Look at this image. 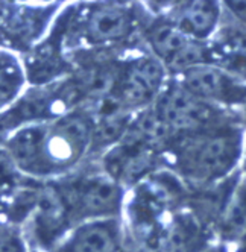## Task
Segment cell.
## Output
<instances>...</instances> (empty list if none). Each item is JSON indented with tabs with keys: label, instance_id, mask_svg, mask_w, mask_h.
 I'll use <instances>...</instances> for the list:
<instances>
[{
	"label": "cell",
	"instance_id": "8992f818",
	"mask_svg": "<svg viewBox=\"0 0 246 252\" xmlns=\"http://www.w3.org/2000/svg\"><path fill=\"white\" fill-rule=\"evenodd\" d=\"M156 117L173 128H198L215 117L208 102L191 94L181 84L170 87L158 100Z\"/></svg>",
	"mask_w": 246,
	"mask_h": 252
},
{
	"label": "cell",
	"instance_id": "ba28073f",
	"mask_svg": "<svg viewBox=\"0 0 246 252\" xmlns=\"http://www.w3.org/2000/svg\"><path fill=\"white\" fill-rule=\"evenodd\" d=\"M166 67L155 57H140L129 63L119 88L120 97L129 103H146L158 96L164 84Z\"/></svg>",
	"mask_w": 246,
	"mask_h": 252
},
{
	"label": "cell",
	"instance_id": "3957f363",
	"mask_svg": "<svg viewBox=\"0 0 246 252\" xmlns=\"http://www.w3.org/2000/svg\"><path fill=\"white\" fill-rule=\"evenodd\" d=\"M146 40L154 52V57L160 60L166 68L185 71L195 65L210 64L198 41L175 26L172 22L155 23L146 32Z\"/></svg>",
	"mask_w": 246,
	"mask_h": 252
},
{
	"label": "cell",
	"instance_id": "52a82bcc",
	"mask_svg": "<svg viewBox=\"0 0 246 252\" xmlns=\"http://www.w3.org/2000/svg\"><path fill=\"white\" fill-rule=\"evenodd\" d=\"M134 28L132 14L122 6L92 8L82 19L81 35L90 44H114L125 40Z\"/></svg>",
	"mask_w": 246,
	"mask_h": 252
},
{
	"label": "cell",
	"instance_id": "9a60e30c",
	"mask_svg": "<svg viewBox=\"0 0 246 252\" xmlns=\"http://www.w3.org/2000/svg\"><path fill=\"white\" fill-rule=\"evenodd\" d=\"M2 252H25V246L20 240V237L15 232L3 231L2 237Z\"/></svg>",
	"mask_w": 246,
	"mask_h": 252
},
{
	"label": "cell",
	"instance_id": "4fadbf2b",
	"mask_svg": "<svg viewBox=\"0 0 246 252\" xmlns=\"http://www.w3.org/2000/svg\"><path fill=\"white\" fill-rule=\"evenodd\" d=\"M26 81L25 67L11 50L3 49L0 57V99L6 108L22 93Z\"/></svg>",
	"mask_w": 246,
	"mask_h": 252
},
{
	"label": "cell",
	"instance_id": "7c38bea8",
	"mask_svg": "<svg viewBox=\"0 0 246 252\" xmlns=\"http://www.w3.org/2000/svg\"><path fill=\"white\" fill-rule=\"evenodd\" d=\"M220 228L226 239L240 240L246 237V179L236 187L222 213Z\"/></svg>",
	"mask_w": 246,
	"mask_h": 252
},
{
	"label": "cell",
	"instance_id": "2e32d148",
	"mask_svg": "<svg viewBox=\"0 0 246 252\" xmlns=\"http://www.w3.org/2000/svg\"><path fill=\"white\" fill-rule=\"evenodd\" d=\"M225 5L234 15V19L246 29V2H226Z\"/></svg>",
	"mask_w": 246,
	"mask_h": 252
},
{
	"label": "cell",
	"instance_id": "e0dca14e",
	"mask_svg": "<svg viewBox=\"0 0 246 252\" xmlns=\"http://www.w3.org/2000/svg\"><path fill=\"white\" fill-rule=\"evenodd\" d=\"M237 252H246V243H245L242 248H239V251H237Z\"/></svg>",
	"mask_w": 246,
	"mask_h": 252
},
{
	"label": "cell",
	"instance_id": "5b68a950",
	"mask_svg": "<svg viewBox=\"0 0 246 252\" xmlns=\"http://www.w3.org/2000/svg\"><path fill=\"white\" fill-rule=\"evenodd\" d=\"M181 85L205 102L233 103L246 99V87L212 64L195 65L181 73Z\"/></svg>",
	"mask_w": 246,
	"mask_h": 252
},
{
	"label": "cell",
	"instance_id": "30bf717a",
	"mask_svg": "<svg viewBox=\"0 0 246 252\" xmlns=\"http://www.w3.org/2000/svg\"><path fill=\"white\" fill-rule=\"evenodd\" d=\"M70 252H120L117 223L97 219L81 225L70 240Z\"/></svg>",
	"mask_w": 246,
	"mask_h": 252
},
{
	"label": "cell",
	"instance_id": "277c9868",
	"mask_svg": "<svg viewBox=\"0 0 246 252\" xmlns=\"http://www.w3.org/2000/svg\"><path fill=\"white\" fill-rule=\"evenodd\" d=\"M70 190V194H64L68 208L81 216L108 218L120 210L122 187L110 175L82 178Z\"/></svg>",
	"mask_w": 246,
	"mask_h": 252
},
{
	"label": "cell",
	"instance_id": "8fae6325",
	"mask_svg": "<svg viewBox=\"0 0 246 252\" xmlns=\"http://www.w3.org/2000/svg\"><path fill=\"white\" fill-rule=\"evenodd\" d=\"M49 12L43 8L31 9L23 6L9 14V20L3 19V35L17 43H31L43 31ZM49 22V20H47Z\"/></svg>",
	"mask_w": 246,
	"mask_h": 252
},
{
	"label": "cell",
	"instance_id": "5bb4252c",
	"mask_svg": "<svg viewBox=\"0 0 246 252\" xmlns=\"http://www.w3.org/2000/svg\"><path fill=\"white\" fill-rule=\"evenodd\" d=\"M216 52L219 58L228 61L231 70L246 73V29L223 31L216 44Z\"/></svg>",
	"mask_w": 246,
	"mask_h": 252
},
{
	"label": "cell",
	"instance_id": "9c48e42d",
	"mask_svg": "<svg viewBox=\"0 0 246 252\" xmlns=\"http://www.w3.org/2000/svg\"><path fill=\"white\" fill-rule=\"evenodd\" d=\"M220 19V8L216 2H188L177 9L172 23L195 41L208 38L216 32Z\"/></svg>",
	"mask_w": 246,
	"mask_h": 252
},
{
	"label": "cell",
	"instance_id": "6da1fadb",
	"mask_svg": "<svg viewBox=\"0 0 246 252\" xmlns=\"http://www.w3.org/2000/svg\"><path fill=\"white\" fill-rule=\"evenodd\" d=\"M93 140L90 122L79 116L58 117L50 123L19 128L8 141L9 157L20 170L47 176L67 170Z\"/></svg>",
	"mask_w": 246,
	"mask_h": 252
},
{
	"label": "cell",
	"instance_id": "7a4b0ae2",
	"mask_svg": "<svg viewBox=\"0 0 246 252\" xmlns=\"http://www.w3.org/2000/svg\"><path fill=\"white\" fill-rule=\"evenodd\" d=\"M242 134L234 129H217L198 137L181 152V166L198 181L223 178L239 163Z\"/></svg>",
	"mask_w": 246,
	"mask_h": 252
}]
</instances>
